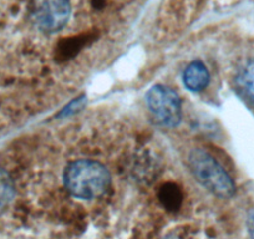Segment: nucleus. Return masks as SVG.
<instances>
[{"label":"nucleus","instance_id":"39448f33","mask_svg":"<svg viewBox=\"0 0 254 239\" xmlns=\"http://www.w3.org/2000/svg\"><path fill=\"white\" fill-rule=\"evenodd\" d=\"M183 84L193 92L206 89L209 84V72L206 65L199 60L190 62L183 71Z\"/></svg>","mask_w":254,"mask_h":239},{"label":"nucleus","instance_id":"423d86ee","mask_svg":"<svg viewBox=\"0 0 254 239\" xmlns=\"http://www.w3.org/2000/svg\"><path fill=\"white\" fill-rule=\"evenodd\" d=\"M158 197H160L161 203L165 206V208L170 209V211L177 209L182 202V192H181L180 187L172 182L165 183L161 187Z\"/></svg>","mask_w":254,"mask_h":239},{"label":"nucleus","instance_id":"6e6552de","mask_svg":"<svg viewBox=\"0 0 254 239\" xmlns=\"http://www.w3.org/2000/svg\"><path fill=\"white\" fill-rule=\"evenodd\" d=\"M237 82L247 99L254 104V60L249 61L241 70L237 77Z\"/></svg>","mask_w":254,"mask_h":239},{"label":"nucleus","instance_id":"9d476101","mask_svg":"<svg viewBox=\"0 0 254 239\" xmlns=\"http://www.w3.org/2000/svg\"><path fill=\"white\" fill-rule=\"evenodd\" d=\"M84 97H81V99H76L74 102H71V104L69 105V106H66L65 109H64V111L61 112V116H67V115L72 114V112L76 111L77 109H79L80 106H82V104H84Z\"/></svg>","mask_w":254,"mask_h":239},{"label":"nucleus","instance_id":"1a4fd4ad","mask_svg":"<svg viewBox=\"0 0 254 239\" xmlns=\"http://www.w3.org/2000/svg\"><path fill=\"white\" fill-rule=\"evenodd\" d=\"M82 45H84V41L80 38L69 39V40H65L60 44V50L59 51H60L61 55L67 58V56L75 55Z\"/></svg>","mask_w":254,"mask_h":239},{"label":"nucleus","instance_id":"7ed1b4c3","mask_svg":"<svg viewBox=\"0 0 254 239\" xmlns=\"http://www.w3.org/2000/svg\"><path fill=\"white\" fill-rule=\"evenodd\" d=\"M147 106L153 119L165 127H176L181 121V101L173 90L156 85L146 96Z\"/></svg>","mask_w":254,"mask_h":239},{"label":"nucleus","instance_id":"f257e3e1","mask_svg":"<svg viewBox=\"0 0 254 239\" xmlns=\"http://www.w3.org/2000/svg\"><path fill=\"white\" fill-rule=\"evenodd\" d=\"M64 184L71 196L94 199L102 196L110 186V173L102 163L77 160L69 163L64 172Z\"/></svg>","mask_w":254,"mask_h":239},{"label":"nucleus","instance_id":"f03ea898","mask_svg":"<svg viewBox=\"0 0 254 239\" xmlns=\"http://www.w3.org/2000/svg\"><path fill=\"white\" fill-rule=\"evenodd\" d=\"M188 163L197 181L211 193L222 199L233 197L236 186L224 168L203 150H193L188 156Z\"/></svg>","mask_w":254,"mask_h":239},{"label":"nucleus","instance_id":"20e7f679","mask_svg":"<svg viewBox=\"0 0 254 239\" xmlns=\"http://www.w3.org/2000/svg\"><path fill=\"white\" fill-rule=\"evenodd\" d=\"M71 15L69 0H36L34 21L44 33H56L66 25Z\"/></svg>","mask_w":254,"mask_h":239},{"label":"nucleus","instance_id":"0eeeda50","mask_svg":"<svg viewBox=\"0 0 254 239\" xmlns=\"http://www.w3.org/2000/svg\"><path fill=\"white\" fill-rule=\"evenodd\" d=\"M15 196V186L11 176L0 168V213H3Z\"/></svg>","mask_w":254,"mask_h":239},{"label":"nucleus","instance_id":"9b49d317","mask_svg":"<svg viewBox=\"0 0 254 239\" xmlns=\"http://www.w3.org/2000/svg\"><path fill=\"white\" fill-rule=\"evenodd\" d=\"M247 231L249 238L254 239V211H252L247 217Z\"/></svg>","mask_w":254,"mask_h":239}]
</instances>
